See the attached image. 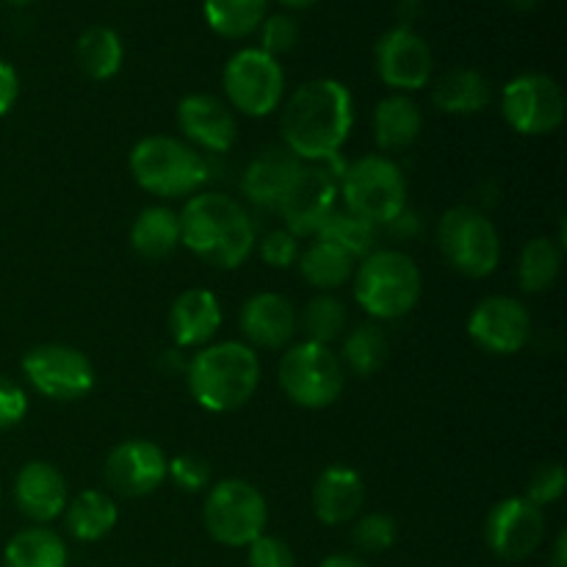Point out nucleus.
I'll use <instances>...</instances> for the list:
<instances>
[{"label": "nucleus", "instance_id": "19", "mask_svg": "<svg viewBox=\"0 0 567 567\" xmlns=\"http://www.w3.org/2000/svg\"><path fill=\"white\" fill-rule=\"evenodd\" d=\"M238 327L252 349H288L299 330V310L288 297L277 291L252 293L241 305Z\"/></svg>", "mask_w": 567, "mask_h": 567}, {"label": "nucleus", "instance_id": "5", "mask_svg": "<svg viewBox=\"0 0 567 567\" xmlns=\"http://www.w3.org/2000/svg\"><path fill=\"white\" fill-rule=\"evenodd\" d=\"M127 166L138 188L164 199L192 197L210 177V166L203 153L181 138L161 136V133L133 144Z\"/></svg>", "mask_w": 567, "mask_h": 567}, {"label": "nucleus", "instance_id": "43", "mask_svg": "<svg viewBox=\"0 0 567 567\" xmlns=\"http://www.w3.org/2000/svg\"><path fill=\"white\" fill-rule=\"evenodd\" d=\"M17 97H20V78H17L14 66L9 61L0 59V116L14 109Z\"/></svg>", "mask_w": 567, "mask_h": 567}, {"label": "nucleus", "instance_id": "34", "mask_svg": "<svg viewBox=\"0 0 567 567\" xmlns=\"http://www.w3.org/2000/svg\"><path fill=\"white\" fill-rule=\"evenodd\" d=\"M347 324L349 310L336 293H319L299 313V327L305 332V341L321 343V347H330V343L341 341L343 332H347Z\"/></svg>", "mask_w": 567, "mask_h": 567}, {"label": "nucleus", "instance_id": "33", "mask_svg": "<svg viewBox=\"0 0 567 567\" xmlns=\"http://www.w3.org/2000/svg\"><path fill=\"white\" fill-rule=\"evenodd\" d=\"M205 22L225 39H244L258 33L269 14V0H205Z\"/></svg>", "mask_w": 567, "mask_h": 567}, {"label": "nucleus", "instance_id": "35", "mask_svg": "<svg viewBox=\"0 0 567 567\" xmlns=\"http://www.w3.org/2000/svg\"><path fill=\"white\" fill-rule=\"evenodd\" d=\"M377 233L380 230H377L374 225L358 219V216L349 214L347 208H336L330 214V219L324 221V227L316 233V238H321V241L327 244H336V247L343 249L349 258L360 260L377 249Z\"/></svg>", "mask_w": 567, "mask_h": 567}, {"label": "nucleus", "instance_id": "44", "mask_svg": "<svg viewBox=\"0 0 567 567\" xmlns=\"http://www.w3.org/2000/svg\"><path fill=\"white\" fill-rule=\"evenodd\" d=\"M421 9H424V0H399L396 14L402 20V28H413V22L421 17Z\"/></svg>", "mask_w": 567, "mask_h": 567}, {"label": "nucleus", "instance_id": "16", "mask_svg": "<svg viewBox=\"0 0 567 567\" xmlns=\"http://www.w3.org/2000/svg\"><path fill=\"white\" fill-rule=\"evenodd\" d=\"M468 338L482 352L509 358L518 354L532 338V316L524 302L504 293L480 299L468 316Z\"/></svg>", "mask_w": 567, "mask_h": 567}, {"label": "nucleus", "instance_id": "27", "mask_svg": "<svg viewBox=\"0 0 567 567\" xmlns=\"http://www.w3.org/2000/svg\"><path fill=\"white\" fill-rule=\"evenodd\" d=\"M131 247L144 260H164L181 247V219L166 205L138 210L131 225Z\"/></svg>", "mask_w": 567, "mask_h": 567}, {"label": "nucleus", "instance_id": "17", "mask_svg": "<svg viewBox=\"0 0 567 567\" xmlns=\"http://www.w3.org/2000/svg\"><path fill=\"white\" fill-rule=\"evenodd\" d=\"M374 64L377 75L388 89L396 94H410L432 83L435 55L424 37H419L413 28L399 25L380 37L374 48Z\"/></svg>", "mask_w": 567, "mask_h": 567}, {"label": "nucleus", "instance_id": "3", "mask_svg": "<svg viewBox=\"0 0 567 567\" xmlns=\"http://www.w3.org/2000/svg\"><path fill=\"white\" fill-rule=\"evenodd\" d=\"M194 402L208 413H236L258 393L260 360L244 341H214L186 363Z\"/></svg>", "mask_w": 567, "mask_h": 567}, {"label": "nucleus", "instance_id": "21", "mask_svg": "<svg viewBox=\"0 0 567 567\" xmlns=\"http://www.w3.org/2000/svg\"><path fill=\"white\" fill-rule=\"evenodd\" d=\"M221 302L208 288H186L177 293L169 308V336L177 349H203L214 343L216 332L221 330Z\"/></svg>", "mask_w": 567, "mask_h": 567}, {"label": "nucleus", "instance_id": "26", "mask_svg": "<svg viewBox=\"0 0 567 567\" xmlns=\"http://www.w3.org/2000/svg\"><path fill=\"white\" fill-rule=\"evenodd\" d=\"M120 520V507L105 491H81L66 502L64 526L75 540L97 543L111 535Z\"/></svg>", "mask_w": 567, "mask_h": 567}, {"label": "nucleus", "instance_id": "31", "mask_svg": "<svg viewBox=\"0 0 567 567\" xmlns=\"http://www.w3.org/2000/svg\"><path fill=\"white\" fill-rule=\"evenodd\" d=\"M563 233L559 238L537 236L520 249L518 258V286L526 293H543L557 282L559 271H563L565 258V241Z\"/></svg>", "mask_w": 567, "mask_h": 567}, {"label": "nucleus", "instance_id": "6", "mask_svg": "<svg viewBox=\"0 0 567 567\" xmlns=\"http://www.w3.org/2000/svg\"><path fill=\"white\" fill-rule=\"evenodd\" d=\"M338 197L349 214L382 230L408 208V177L391 155H363L343 169Z\"/></svg>", "mask_w": 567, "mask_h": 567}, {"label": "nucleus", "instance_id": "23", "mask_svg": "<svg viewBox=\"0 0 567 567\" xmlns=\"http://www.w3.org/2000/svg\"><path fill=\"white\" fill-rule=\"evenodd\" d=\"M302 169V161L286 147H269L249 161L241 175V194L249 205L264 210H277L280 199L286 197L288 186Z\"/></svg>", "mask_w": 567, "mask_h": 567}, {"label": "nucleus", "instance_id": "36", "mask_svg": "<svg viewBox=\"0 0 567 567\" xmlns=\"http://www.w3.org/2000/svg\"><path fill=\"white\" fill-rule=\"evenodd\" d=\"M396 520L385 513H365L354 518L352 543L363 554H382L396 543Z\"/></svg>", "mask_w": 567, "mask_h": 567}, {"label": "nucleus", "instance_id": "11", "mask_svg": "<svg viewBox=\"0 0 567 567\" xmlns=\"http://www.w3.org/2000/svg\"><path fill=\"white\" fill-rule=\"evenodd\" d=\"M502 114L520 136H548L565 125V89L546 72L515 75L502 92Z\"/></svg>", "mask_w": 567, "mask_h": 567}, {"label": "nucleus", "instance_id": "38", "mask_svg": "<svg viewBox=\"0 0 567 567\" xmlns=\"http://www.w3.org/2000/svg\"><path fill=\"white\" fill-rule=\"evenodd\" d=\"M567 491V474L563 463H543L535 474L529 476V485H526V496L535 507H548V504H557Z\"/></svg>", "mask_w": 567, "mask_h": 567}, {"label": "nucleus", "instance_id": "24", "mask_svg": "<svg viewBox=\"0 0 567 567\" xmlns=\"http://www.w3.org/2000/svg\"><path fill=\"white\" fill-rule=\"evenodd\" d=\"M374 142L382 153H402L419 142L424 131V114L410 94H388L374 109Z\"/></svg>", "mask_w": 567, "mask_h": 567}, {"label": "nucleus", "instance_id": "8", "mask_svg": "<svg viewBox=\"0 0 567 567\" xmlns=\"http://www.w3.org/2000/svg\"><path fill=\"white\" fill-rule=\"evenodd\" d=\"M277 382L288 402L305 410H324L341 399L347 371L330 347L299 341L282 352L277 363Z\"/></svg>", "mask_w": 567, "mask_h": 567}, {"label": "nucleus", "instance_id": "40", "mask_svg": "<svg viewBox=\"0 0 567 567\" xmlns=\"http://www.w3.org/2000/svg\"><path fill=\"white\" fill-rule=\"evenodd\" d=\"M169 480L175 482L177 491L183 493H203L210 487L214 471L210 463L199 454H177L169 460Z\"/></svg>", "mask_w": 567, "mask_h": 567}, {"label": "nucleus", "instance_id": "30", "mask_svg": "<svg viewBox=\"0 0 567 567\" xmlns=\"http://www.w3.org/2000/svg\"><path fill=\"white\" fill-rule=\"evenodd\" d=\"M341 365L354 377H374L391 358V338L380 321H363L341 338Z\"/></svg>", "mask_w": 567, "mask_h": 567}, {"label": "nucleus", "instance_id": "12", "mask_svg": "<svg viewBox=\"0 0 567 567\" xmlns=\"http://www.w3.org/2000/svg\"><path fill=\"white\" fill-rule=\"evenodd\" d=\"M28 385L53 402H78L94 388V365L81 349L70 343H39L22 358Z\"/></svg>", "mask_w": 567, "mask_h": 567}, {"label": "nucleus", "instance_id": "45", "mask_svg": "<svg viewBox=\"0 0 567 567\" xmlns=\"http://www.w3.org/2000/svg\"><path fill=\"white\" fill-rule=\"evenodd\" d=\"M319 567H369L363 559L352 557V554H330Z\"/></svg>", "mask_w": 567, "mask_h": 567}, {"label": "nucleus", "instance_id": "9", "mask_svg": "<svg viewBox=\"0 0 567 567\" xmlns=\"http://www.w3.org/2000/svg\"><path fill=\"white\" fill-rule=\"evenodd\" d=\"M205 532L219 546L247 548L266 535L269 504L266 496L247 480H221L208 487L203 504Z\"/></svg>", "mask_w": 567, "mask_h": 567}, {"label": "nucleus", "instance_id": "13", "mask_svg": "<svg viewBox=\"0 0 567 567\" xmlns=\"http://www.w3.org/2000/svg\"><path fill=\"white\" fill-rule=\"evenodd\" d=\"M338 208V177L327 164H302L280 199L286 230L297 238H316L332 210Z\"/></svg>", "mask_w": 567, "mask_h": 567}, {"label": "nucleus", "instance_id": "32", "mask_svg": "<svg viewBox=\"0 0 567 567\" xmlns=\"http://www.w3.org/2000/svg\"><path fill=\"white\" fill-rule=\"evenodd\" d=\"M78 66L86 72L92 81H111L120 75L122 61H125V44L120 33L109 25H92L78 37L75 44Z\"/></svg>", "mask_w": 567, "mask_h": 567}, {"label": "nucleus", "instance_id": "20", "mask_svg": "<svg viewBox=\"0 0 567 567\" xmlns=\"http://www.w3.org/2000/svg\"><path fill=\"white\" fill-rule=\"evenodd\" d=\"M70 502L66 480L53 463L44 460H31L17 471L14 480V504L28 520L37 526L53 524L61 518Z\"/></svg>", "mask_w": 567, "mask_h": 567}, {"label": "nucleus", "instance_id": "42", "mask_svg": "<svg viewBox=\"0 0 567 567\" xmlns=\"http://www.w3.org/2000/svg\"><path fill=\"white\" fill-rule=\"evenodd\" d=\"M28 415V393L17 382L0 377V432L14 430Z\"/></svg>", "mask_w": 567, "mask_h": 567}, {"label": "nucleus", "instance_id": "1", "mask_svg": "<svg viewBox=\"0 0 567 567\" xmlns=\"http://www.w3.org/2000/svg\"><path fill=\"white\" fill-rule=\"evenodd\" d=\"M352 125V92L336 78H316L302 83L282 105V147L302 164H324L341 153Z\"/></svg>", "mask_w": 567, "mask_h": 567}, {"label": "nucleus", "instance_id": "49", "mask_svg": "<svg viewBox=\"0 0 567 567\" xmlns=\"http://www.w3.org/2000/svg\"><path fill=\"white\" fill-rule=\"evenodd\" d=\"M6 3H11V6H28V3H33V0H6Z\"/></svg>", "mask_w": 567, "mask_h": 567}, {"label": "nucleus", "instance_id": "22", "mask_svg": "<svg viewBox=\"0 0 567 567\" xmlns=\"http://www.w3.org/2000/svg\"><path fill=\"white\" fill-rule=\"evenodd\" d=\"M310 502H313V515L324 526L352 524L365 504L363 476L347 465H330L316 480Z\"/></svg>", "mask_w": 567, "mask_h": 567}, {"label": "nucleus", "instance_id": "4", "mask_svg": "<svg viewBox=\"0 0 567 567\" xmlns=\"http://www.w3.org/2000/svg\"><path fill=\"white\" fill-rule=\"evenodd\" d=\"M352 282L354 302L374 321L404 319L424 291L419 264L402 249H374L360 258Z\"/></svg>", "mask_w": 567, "mask_h": 567}, {"label": "nucleus", "instance_id": "47", "mask_svg": "<svg viewBox=\"0 0 567 567\" xmlns=\"http://www.w3.org/2000/svg\"><path fill=\"white\" fill-rule=\"evenodd\" d=\"M277 3H280L282 9L302 11V9H310V6H316V3H319V0H277Z\"/></svg>", "mask_w": 567, "mask_h": 567}, {"label": "nucleus", "instance_id": "14", "mask_svg": "<svg viewBox=\"0 0 567 567\" xmlns=\"http://www.w3.org/2000/svg\"><path fill=\"white\" fill-rule=\"evenodd\" d=\"M546 540V515L524 496H509L493 504L485 518V543L504 563L532 557Z\"/></svg>", "mask_w": 567, "mask_h": 567}, {"label": "nucleus", "instance_id": "41", "mask_svg": "<svg viewBox=\"0 0 567 567\" xmlns=\"http://www.w3.org/2000/svg\"><path fill=\"white\" fill-rule=\"evenodd\" d=\"M249 567H297L293 548L275 535H260L247 546Z\"/></svg>", "mask_w": 567, "mask_h": 567}, {"label": "nucleus", "instance_id": "18", "mask_svg": "<svg viewBox=\"0 0 567 567\" xmlns=\"http://www.w3.org/2000/svg\"><path fill=\"white\" fill-rule=\"evenodd\" d=\"M177 127L186 144L205 153H227L238 138V122L230 105L205 92L186 94L177 103Z\"/></svg>", "mask_w": 567, "mask_h": 567}, {"label": "nucleus", "instance_id": "25", "mask_svg": "<svg viewBox=\"0 0 567 567\" xmlns=\"http://www.w3.org/2000/svg\"><path fill=\"white\" fill-rule=\"evenodd\" d=\"M432 103L437 111L452 116L482 114L493 103V86L480 70L454 66V70H446L435 78Z\"/></svg>", "mask_w": 567, "mask_h": 567}, {"label": "nucleus", "instance_id": "39", "mask_svg": "<svg viewBox=\"0 0 567 567\" xmlns=\"http://www.w3.org/2000/svg\"><path fill=\"white\" fill-rule=\"evenodd\" d=\"M255 249H258L260 260L269 269H291V266H297L299 252H302L299 238L293 233H288L286 227H277V230L266 233L264 238H258Z\"/></svg>", "mask_w": 567, "mask_h": 567}, {"label": "nucleus", "instance_id": "28", "mask_svg": "<svg viewBox=\"0 0 567 567\" xmlns=\"http://www.w3.org/2000/svg\"><path fill=\"white\" fill-rule=\"evenodd\" d=\"M354 266H358V260L349 258L336 244L321 241V238H313L297 258L302 280L319 293H332L347 286L354 275Z\"/></svg>", "mask_w": 567, "mask_h": 567}, {"label": "nucleus", "instance_id": "29", "mask_svg": "<svg viewBox=\"0 0 567 567\" xmlns=\"http://www.w3.org/2000/svg\"><path fill=\"white\" fill-rule=\"evenodd\" d=\"M70 554L59 532L50 526H28L3 548V567H66Z\"/></svg>", "mask_w": 567, "mask_h": 567}, {"label": "nucleus", "instance_id": "7", "mask_svg": "<svg viewBox=\"0 0 567 567\" xmlns=\"http://www.w3.org/2000/svg\"><path fill=\"white\" fill-rule=\"evenodd\" d=\"M437 247L454 271L485 280L502 264V236L485 210L454 205L437 221Z\"/></svg>", "mask_w": 567, "mask_h": 567}, {"label": "nucleus", "instance_id": "15", "mask_svg": "<svg viewBox=\"0 0 567 567\" xmlns=\"http://www.w3.org/2000/svg\"><path fill=\"white\" fill-rule=\"evenodd\" d=\"M103 480L111 493L125 498L153 496L169 480V457L158 443L131 437L116 443L103 463Z\"/></svg>", "mask_w": 567, "mask_h": 567}, {"label": "nucleus", "instance_id": "48", "mask_svg": "<svg viewBox=\"0 0 567 567\" xmlns=\"http://www.w3.org/2000/svg\"><path fill=\"white\" fill-rule=\"evenodd\" d=\"M507 3L515 11H535L540 6V0H507Z\"/></svg>", "mask_w": 567, "mask_h": 567}, {"label": "nucleus", "instance_id": "10", "mask_svg": "<svg viewBox=\"0 0 567 567\" xmlns=\"http://www.w3.org/2000/svg\"><path fill=\"white\" fill-rule=\"evenodd\" d=\"M225 103L244 116H269L286 97V72L280 59L260 48H244L225 64L221 72Z\"/></svg>", "mask_w": 567, "mask_h": 567}, {"label": "nucleus", "instance_id": "46", "mask_svg": "<svg viewBox=\"0 0 567 567\" xmlns=\"http://www.w3.org/2000/svg\"><path fill=\"white\" fill-rule=\"evenodd\" d=\"M554 567H567V532H559L554 546Z\"/></svg>", "mask_w": 567, "mask_h": 567}, {"label": "nucleus", "instance_id": "2", "mask_svg": "<svg viewBox=\"0 0 567 567\" xmlns=\"http://www.w3.org/2000/svg\"><path fill=\"white\" fill-rule=\"evenodd\" d=\"M177 219H181V247L192 249L214 269H238L247 264L258 244L252 216L230 194H192Z\"/></svg>", "mask_w": 567, "mask_h": 567}, {"label": "nucleus", "instance_id": "37", "mask_svg": "<svg viewBox=\"0 0 567 567\" xmlns=\"http://www.w3.org/2000/svg\"><path fill=\"white\" fill-rule=\"evenodd\" d=\"M260 50L275 59L291 53L299 44V25L291 14H266V20L260 22Z\"/></svg>", "mask_w": 567, "mask_h": 567}]
</instances>
